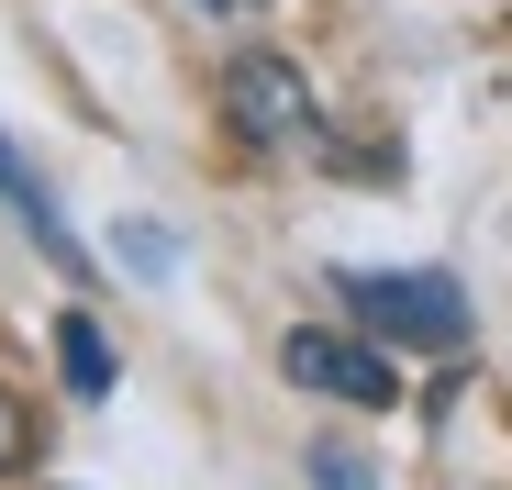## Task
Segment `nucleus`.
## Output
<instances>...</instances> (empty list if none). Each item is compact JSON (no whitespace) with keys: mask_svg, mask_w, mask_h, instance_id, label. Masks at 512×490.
I'll use <instances>...</instances> for the list:
<instances>
[{"mask_svg":"<svg viewBox=\"0 0 512 490\" xmlns=\"http://www.w3.org/2000/svg\"><path fill=\"white\" fill-rule=\"evenodd\" d=\"M279 368H290V390L346 401V413H390V401H401V368H390L368 335H323V323H301V335L279 346Z\"/></svg>","mask_w":512,"mask_h":490,"instance_id":"f03ea898","label":"nucleus"},{"mask_svg":"<svg viewBox=\"0 0 512 490\" xmlns=\"http://www.w3.org/2000/svg\"><path fill=\"white\" fill-rule=\"evenodd\" d=\"M312 490H379V468L357 446H312Z\"/></svg>","mask_w":512,"mask_h":490,"instance_id":"0eeeda50","label":"nucleus"},{"mask_svg":"<svg viewBox=\"0 0 512 490\" xmlns=\"http://www.w3.org/2000/svg\"><path fill=\"white\" fill-rule=\"evenodd\" d=\"M0 201H12V212H23V234L45 245V257H56V268H78V234H67V212H56V190H45V179L23 168V156H12V134H0Z\"/></svg>","mask_w":512,"mask_h":490,"instance_id":"20e7f679","label":"nucleus"},{"mask_svg":"<svg viewBox=\"0 0 512 490\" xmlns=\"http://www.w3.org/2000/svg\"><path fill=\"white\" fill-rule=\"evenodd\" d=\"M112 257H123L134 279H167V268H179V245H167L156 223H123V234H112Z\"/></svg>","mask_w":512,"mask_h":490,"instance_id":"423d86ee","label":"nucleus"},{"mask_svg":"<svg viewBox=\"0 0 512 490\" xmlns=\"http://www.w3.org/2000/svg\"><path fill=\"white\" fill-rule=\"evenodd\" d=\"M23 446H34V424H23V401H12V390H0V479H12V468H23Z\"/></svg>","mask_w":512,"mask_h":490,"instance_id":"6e6552de","label":"nucleus"},{"mask_svg":"<svg viewBox=\"0 0 512 490\" xmlns=\"http://www.w3.org/2000/svg\"><path fill=\"white\" fill-rule=\"evenodd\" d=\"M223 112H234L245 145H312V123H323L290 56H234L223 67Z\"/></svg>","mask_w":512,"mask_h":490,"instance_id":"7ed1b4c3","label":"nucleus"},{"mask_svg":"<svg viewBox=\"0 0 512 490\" xmlns=\"http://www.w3.org/2000/svg\"><path fill=\"white\" fill-rule=\"evenodd\" d=\"M334 290L357 301V323L379 346H423V357H457L468 346V290L446 268H346Z\"/></svg>","mask_w":512,"mask_h":490,"instance_id":"f257e3e1","label":"nucleus"},{"mask_svg":"<svg viewBox=\"0 0 512 490\" xmlns=\"http://www.w3.org/2000/svg\"><path fill=\"white\" fill-rule=\"evenodd\" d=\"M212 12H256V0H212Z\"/></svg>","mask_w":512,"mask_h":490,"instance_id":"1a4fd4ad","label":"nucleus"},{"mask_svg":"<svg viewBox=\"0 0 512 490\" xmlns=\"http://www.w3.org/2000/svg\"><path fill=\"white\" fill-rule=\"evenodd\" d=\"M56 357H67V390L78 401H112V346H101L90 312H56Z\"/></svg>","mask_w":512,"mask_h":490,"instance_id":"39448f33","label":"nucleus"}]
</instances>
